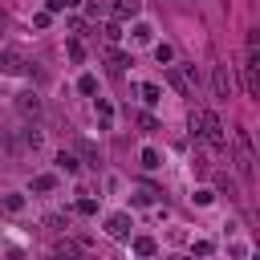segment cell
Here are the masks:
<instances>
[{"mask_svg":"<svg viewBox=\"0 0 260 260\" xmlns=\"http://www.w3.org/2000/svg\"><path fill=\"white\" fill-rule=\"evenodd\" d=\"M211 199H216V195H211V191H195V203H199V208H208Z\"/></svg>","mask_w":260,"mask_h":260,"instance_id":"cell-24","label":"cell"},{"mask_svg":"<svg viewBox=\"0 0 260 260\" xmlns=\"http://www.w3.org/2000/svg\"><path fill=\"white\" fill-rule=\"evenodd\" d=\"M77 211H82V216H94L98 203H94V199H77Z\"/></svg>","mask_w":260,"mask_h":260,"instance_id":"cell-20","label":"cell"},{"mask_svg":"<svg viewBox=\"0 0 260 260\" xmlns=\"http://www.w3.org/2000/svg\"><path fill=\"white\" fill-rule=\"evenodd\" d=\"M57 171H65V175H77V171H82V163H77V155L61 151V155H57Z\"/></svg>","mask_w":260,"mask_h":260,"instance_id":"cell-9","label":"cell"},{"mask_svg":"<svg viewBox=\"0 0 260 260\" xmlns=\"http://www.w3.org/2000/svg\"><path fill=\"white\" fill-rule=\"evenodd\" d=\"M33 187H37V191H53V187H57V179H53V175H37V179H33Z\"/></svg>","mask_w":260,"mask_h":260,"instance_id":"cell-14","label":"cell"},{"mask_svg":"<svg viewBox=\"0 0 260 260\" xmlns=\"http://www.w3.org/2000/svg\"><path fill=\"white\" fill-rule=\"evenodd\" d=\"M139 126H142L146 134H155V130H159V122H155L151 114H139Z\"/></svg>","mask_w":260,"mask_h":260,"instance_id":"cell-19","label":"cell"},{"mask_svg":"<svg viewBox=\"0 0 260 260\" xmlns=\"http://www.w3.org/2000/svg\"><path fill=\"white\" fill-rule=\"evenodd\" d=\"M167 86L183 98H195V65H167Z\"/></svg>","mask_w":260,"mask_h":260,"instance_id":"cell-2","label":"cell"},{"mask_svg":"<svg viewBox=\"0 0 260 260\" xmlns=\"http://www.w3.org/2000/svg\"><path fill=\"white\" fill-rule=\"evenodd\" d=\"M134 252H139V256H151V252H155V240H151V236H139V240H134Z\"/></svg>","mask_w":260,"mask_h":260,"instance_id":"cell-10","label":"cell"},{"mask_svg":"<svg viewBox=\"0 0 260 260\" xmlns=\"http://www.w3.org/2000/svg\"><path fill=\"white\" fill-rule=\"evenodd\" d=\"M4 208H8V211H25V199H20V195H8Z\"/></svg>","mask_w":260,"mask_h":260,"instance_id":"cell-23","label":"cell"},{"mask_svg":"<svg viewBox=\"0 0 260 260\" xmlns=\"http://www.w3.org/2000/svg\"><path fill=\"white\" fill-rule=\"evenodd\" d=\"M102 33H106V41H110V45H114V41L122 37V29H118V20H110V25H106V29H102Z\"/></svg>","mask_w":260,"mask_h":260,"instance_id":"cell-18","label":"cell"},{"mask_svg":"<svg viewBox=\"0 0 260 260\" xmlns=\"http://www.w3.org/2000/svg\"><path fill=\"white\" fill-rule=\"evenodd\" d=\"M151 37H155L151 25H134V41H139V45H151Z\"/></svg>","mask_w":260,"mask_h":260,"instance_id":"cell-11","label":"cell"},{"mask_svg":"<svg viewBox=\"0 0 260 260\" xmlns=\"http://www.w3.org/2000/svg\"><path fill=\"white\" fill-rule=\"evenodd\" d=\"M139 8H142V0H114V4H110V17L130 20V17H139Z\"/></svg>","mask_w":260,"mask_h":260,"instance_id":"cell-6","label":"cell"},{"mask_svg":"<svg viewBox=\"0 0 260 260\" xmlns=\"http://www.w3.org/2000/svg\"><path fill=\"white\" fill-rule=\"evenodd\" d=\"M155 57H159V65H167L175 57V49H171V45H155Z\"/></svg>","mask_w":260,"mask_h":260,"instance_id":"cell-17","label":"cell"},{"mask_svg":"<svg viewBox=\"0 0 260 260\" xmlns=\"http://www.w3.org/2000/svg\"><path fill=\"white\" fill-rule=\"evenodd\" d=\"M25 53L20 49H0V73H25Z\"/></svg>","mask_w":260,"mask_h":260,"instance_id":"cell-5","label":"cell"},{"mask_svg":"<svg viewBox=\"0 0 260 260\" xmlns=\"http://www.w3.org/2000/svg\"><path fill=\"white\" fill-rule=\"evenodd\" d=\"M17 106H20V114H25V118H37V114H41V102H37V94H20V102H17Z\"/></svg>","mask_w":260,"mask_h":260,"instance_id":"cell-8","label":"cell"},{"mask_svg":"<svg viewBox=\"0 0 260 260\" xmlns=\"http://www.w3.org/2000/svg\"><path fill=\"white\" fill-rule=\"evenodd\" d=\"M236 155H240V163H236V167H240V175L248 179V175L256 171V159H252V139H248V130H236Z\"/></svg>","mask_w":260,"mask_h":260,"instance_id":"cell-3","label":"cell"},{"mask_svg":"<svg viewBox=\"0 0 260 260\" xmlns=\"http://www.w3.org/2000/svg\"><path fill=\"white\" fill-rule=\"evenodd\" d=\"M82 0H49V13H65V8H77Z\"/></svg>","mask_w":260,"mask_h":260,"instance_id":"cell-15","label":"cell"},{"mask_svg":"<svg viewBox=\"0 0 260 260\" xmlns=\"http://www.w3.org/2000/svg\"><path fill=\"white\" fill-rule=\"evenodd\" d=\"M106 232L114 236V240H126V236H130V216H122V211H118V216H110L106 220Z\"/></svg>","mask_w":260,"mask_h":260,"instance_id":"cell-7","label":"cell"},{"mask_svg":"<svg viewBox=\"0 0 260 260\" xmlns=\"http://www.w3.org/2000/svg\"><path fill=\"white\" fill-rule=\"evenodd\" d=\"M142 102H146V106H155V102H159V86H155V82L142 86Z\"/></svg>","mask_w":260,"mask_h":260,"instance_id":"cell-13","label":"cell"},{"mask_svg":"<svg viewBox=\"0 0 260 260\" xmlns=\"http://www.w3.org/2000/svg\"><path fill=\"white\" fill-rule=\"evenodd\" d=\"M77 89H82V94H94V89H98V82H94V77H89V73H86V77H82V82H77Z\"/></svg>","mask_w":260,"mask_h":260,"instance_id":"cell-22","label":"cell"},{"mask_svg":"<svg viewBox=\"0 0 260 260\" xmlns=\"http://www.w3.org/2000/svg\"><path fill=\"white\" fill-rule=\"evenodd\" d=\"M106 57H110V65H114V69H126V65H130V57H126V53H118V49H110Z\"/></svg>","mask_w":260,"mask_h":260,"instance_id":"cell-12","label":"cell"},{"mask_svg":"<svg viewBox=\"0 0 260 260\" xmlns=\"http://www.w3.org/2000/svg\"><path fill=\"white\" fill-rule=\"evenodd\" d=\"M142 167H146V171H155V167H159V151L146 146V151H142Z\"/></svg>","mask_w":260,"mask_h":260,"instance_id":"cell-16","label":"cell"},{"mask_svg":"<svg viewBox=\"0 0 260 260\" xmlns=\"http://www.w3.org/2000/svg\"><path fill=\"white\" fill-rule=\"evenodd\" d=\"M69 57H73V61H86V49H82V41H69Z\"/></svg>","mask_w":260,"mask_h":260,"instance_id":"cell-21","label":"cell"},{"mask_svg":"<svg viewBox=\"0 0 260 260\" xmlns=\"http://www.w3.org/2000/svg\"><path fill=\"white\" fill-rule=\"evenodd\" d=\"M191 139L211 146V151H220V146H228V130H224V122L211 110H195L191 114Z\"/></svg>","mask_w":260,"mask_h":260,"instance_id":"cell-1","label":"cell"},{"mask_svg":"<svg viewBox=\"0 0 260 260\" xmlns=\"http://www.w3.org/2000/svg\"><path fill=\"white\" fill-rule=\"evenodd\" d=\"M211 89H216V98H220V102H228V98H232L236 82H232L228 65H216V69H211Z\"/></svg>","mask_w":260,"mask_h":260,"instance_id":"cell-4","label":"cell"}]
</instances>
